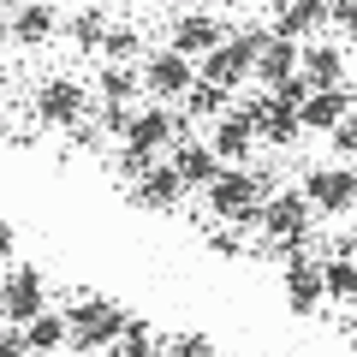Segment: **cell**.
<instances>
[{"label": "cell", "instance_id": "cell-1", "mask_svg": "<svg viewBox=\"0 0 357 357\" xmlns=\"http://www.w3.org/2000/svg\"><path fill=\"white\" fill-rule=\"evenodd\" d=\"M274 197V173H256V167H220L215 185H208V208L220 220H238V227H256L262 220V203Z\"/></svg>", "mask_w": 357, "mask_h": 357}, {"label": "cell", "instance_id": "cell-2", "mask_svg": "<svg viewBox=\"0 0 357 357\" xmlns=\"http://www.w3.org/2000/svg\"><path fill=\"white\" fill-rule=\"evenodd\" d=\"M126 310L114 304V298H96V292H84L72 310H66V328H72V351H84V357H96V351H107V345L126 333Z\"/></svg>", "mask_w": 357, "mask_h": 357}, {"label": "cell", "instance_id": "cell-3", "mask_svg": "<svg viewBox=\"0 0 357 357\" xmlns=\"http://www.w3.org/2000/svg\"><path fill=\"white\" fill-rule=\"evenodd\" d=\"M0 316H6V328H30L36 316H48V280L36 268H13L0 280Z\"/></svg>", "mask_w": 357, "mask_h": 357}, {"label": "cell", "instance_id": "cell-4", "mask_svg": "<svg viewBox=\"0 0 357 357\" xmlns=\"http://www.w3.org/2000/svg\"><path fill=\"white\" fill-rule=\"evenodd\" d=\"M227 36H232V30L220 24V13H208V6H191V13H178V18H173V54H185V60H203V54H215Z\"/></svg>", "mask_w": 357, "mask_h": 357}, {"label": "cell", "instance_id": "cell-5", "mask_svg": "<svg viewBox=\"0 0 357 357\" xmlns=\"http://www.w3.org/2000/svg\"><path fill=\"white\" fill-rule=\"evenodd\" d=\"M143 89H149L155 102H185V89L197 84V66L185 60V54H173V48H161V54H149L143 60Z\"/></svg>", "mask_w": 357, "mask_h": 357}, {"label": "cell", "instance_id": "cell-6", "mask_svg": "<svg viewBox=\"0 0 357 357\" xmlns=\"http://www.w3.org/2000/svg\"><path fill=\"white\" fill-rule=\"evenodd\" d=\"M304 197H310V208H321V215H345V208L357 203L351 167H310L304 173Z\"/></svg>", "mask_w": 357, "mask_h": 357}, {"label": "cell", "instance_id": "cell-7", "mask_svg": "<svg viewBox=\"0 0 357 357\" xmlns=\"http://www.w3.org/2000/svg\"><path fill=\"white\" fill-rule=\"evenodd\" d=\"M36 114L48 119V126H66V131H72L77 119L89 114V89L72 84V77H54V84L36 89Z\"/></svg>", "mask_w": 357, "mask_h": 357}, {"label": "cell", "instance_id": "cell-8", "mask_svg": "<svg viewBox=\"0 0 357 357\" xmlns=\"http://www.w3.org/2000/svg\"><path fill=\"white\" fill-rule=\"evenodd\" d=\"M208 149L220 155V167H250V155H256V126L238 114V107H227V114L215 119V137H208Z\"/></svg>", "mask_w": 357, "mask_h": 357}, {"label": "cell", "instance_id": "cell-9", "mask_svg": "<svg viewBox=\"0 0 357 357\" xmlns=\"http://www.w3.org/2000/svg\"><path fill=\"white\" fill-rule=\"evenodd\" d=\"M298 66H304V48H298V42L268 36L262 54H256V84H262V89H280L286 77H298Z\"/></svg>", "mask_w": 357, "mask_h": 357}, {"label": "cell", "instance_id": "cell-10", "mask_svg": "<svg viewBox=\"0 0 357 357\" xmlns=\"http://www.w3.org/2000/svg\"><path fill=\"white\" fill-rule=\"evenodd\" d=\"M178 197H185V178L173 173V161H155L149 173L131 185V203H137V208H173Z\"/></svg>", "mask_w": 357, "mask_h": 357}, {"label": "cell", "instance_id": "cell-11", "mask_svg": "<svg viewBox=\"0 0 357 357\" xmlns=\"http://www.w3.org/2000/svg\"><path fill=\"white\" fill-rule=\"evenodd\" d=\"M256 137L274 143V149H292V143L304 137V119H298V107H286L280 96H268V89H262V126H256Z\"/></svg>", "mask_w": 357, "mask_h": 357}, {"label": "cell", "instance_id": "cell-12", "mask_svg": "<svg viewBox=\"0 0 357 357\" xmlns=\"http://www.w3.org/2000/svg\"><path fill=\"white\" fill-rule=\"evenodd\" d=\"M351 107H357L351 89H310V102L298 107V119H304V131H333Z\"/></svg>", "mask_w": 357, "mask_h": 357}, {"label": "cell", "instance_id": "cell-13", "mask_svg": "<svg viewBox=\"0 0 357 357\" xmlns=\"http://www.w3.org/2000/svg\"><path fill=\"white\" fill-rule=\"evenodd\" d=\"M173 126H178V114H167V107H137L131 114V126H126V143L131 149H167L173 143Z\"/></svg>", "mask_w": 357, "mask_h": 357}, {"label": "cell", "instance_id": "cell-14", "mask_svg": "<svg viewBox=\"0 0 357 357\" xmlns=\"http://www.w3.org/2000/svg\"><path fill=\"white\" fill-rule=\"evenodd\" d=\"M298 72L310 77V89H345V48H333V42H316L310 48L304 42V66Z\"/></svg>", "mask_w": 357, "mask_h": 357}, {"label": "cell", "instance_id": "cell-15", "mask_svg": "<svg viewBox=\"0 0 357 357\" xmlns=\"http://www.w3.org/2000/svg\"><path fill=\"white\" fill-rule=\"evenodd\" d=\"M321 24H328V0H286V13H274V36L298 42V48H304V36L321 30Z\"/></svg>", "mask_w": 357, "mask_h": 357}, {"label": "cell", "instance_id": "cell-16", "mask_svg": "<svg viewBox=\"0 0 357 357\" xmlns=\"http://www.w3.org/2000/svg\"><path fill=\"white\" fill-rule=\"evenodd\" d=\"M54 30H60V18H54L48 0H24V6L13 13V42H18V48H42Z\"/></svg>", "mask_w": 357, "mask_h": 357}, {"label": "cell", "instance_id": "cell-17", "mask_svg": "<svg viewBox=\"0 0 357 357\" xmlns=\"http://www.w3.org/2000/svg\"><path fill=\"white\" fill-rule=\"evenodd\" d=\"M173 173L185 178V185H203V191H208L215 173H220V155L208 149V143H191V137H185V143L173 149Z\"/></svg>", "mask_w": 357, "mask_h": 357}, {"label": "cell", "instance_id": "cell-18", "mask_svg": "<svg viewBox=\"0 0 357 357\" xmlns=\"http://www.w3.org/2000/svg\"><path fill=\"white\" fill-rule=\"evenodd\" d=\"M286 298H292V310L304 316V310H316L321 298V262H310V256H298V262H286Z\"/></svg>", "mask_w": 357, "mask_h": 357}, {"label": "cell", "instance_id": "cell-19", "mask_svg": "<svg viewBox=\"0 0 357 357\" xmlns=\"http://www.w3.org/2000/svg\"><path fill=\"white\" fill-rule=\"evenodd\" d=\"M66 340H72V328H66L60 310H48V316H36V321L24 328V351H30V357H54Z\"/></svg>", "mask_w": 357, "mask_h": 357}, {"label": "cell", "instance_id": "cell-20", "mask_svg": "<svg viewBox=\"0 0 357 357\" xmlns=\"http://www.w3.org/2000/svg\"><path fill=\"white\" fill-rule=\"evenodd\" d=\"M66 36H72L77 54H102V42H107V13H102V6H84V13H72Z\"/></svg>", "mask_w": 357, "mask_h": 357}, {"label": "cell", "instance_id": "cell-21", "mask_svg": "<svg viewBox=\"0 0 357 357\" xmlns=\"http://www.w3.org/2000/svg\"><path fill=\"white\" fill-rule=\"evenodd\" d=\"M143 89V77L131 72V66H102V77H96V96H102V107H131V96Z\"/></svg>", "mask_w": 357, "mask_h": 357}, {"label": "cell", "instance_id": "cell-22", "mask_svg": "<svg viewBox=\"0 0 357 357\" xmlns=\"http://www.w3.org/2000/svg\"><path fill=\"white\" fill-rule=\"evenodd\" d=\"M321 292L340 298V304H351V298H357V256H351V250L321 262Z\"/></svg>", "mask_w": 357, "mask_h": 357}, {"label": "cell", "instance_id": "cell-23", "mask_svg": "<svg viewBox=\"0 0 357 357\" xmlns=\"http://www.w3.org/2000/svg\"><path fill=\"white\" fill-rule=\"evenodd\" d=\"M185 107H191L197 119H208V126H215V119L232 107V89H220V84H203V77H197V84L185 89Z\"/></svg>", "mask_w": 357, "mask_h": 357}, {"label": "cell", "instance_id": "cell-24", "mask_svg": "<svg viewBox=\"0 0 357 357\" xmlns=\"http://www.w3.org/2000/svg\"><path fill=\"white\" fill-rule=\"evenodd\" d=\"M143 54V36L131 24H107V42H102V60L107 66H126V60H137Z\"/></svg>", "mask_w": 357, "mask_h": 357}, {"label": "cell", "instance_id": "cell-25", "mask_svg": "<svg viewBox=\"0 0 357 357\" xmlns=\"http://www.w3.org/2000/svg\"><path fill=\"white\" fill-rule=\"evenodd\" d=\"M328 143H333V155H357V107L328 131Z\"/></svg>", "mask_w": 357, "mask_h": 357}, {"label": "cell", "instance_id": "cell-26", "mask_svg": "<svg viewBox=\"0 0 357 357\" xmlns=\"http://www.w3.org/2000/svg\"><path fill=\"white\" fill-rule=\"evenodd\" d=\"M149 167H155V155H149V149H131V143H126V149H119V173H126L131 185H137V178L149 173Z\"/></svg>", "mask_w": 357, "mask_h": 357}, {"label": "cell", "instance_id": "cell-27", "mask_svg": "<svg viewBox=\"0 0 357 357\" xmlns=\"http://www.w3.org/2000/svg\"><path fill=\"white\" fill-rule=\"evenodd\" d=\"M167 357H215V345L203 333H185V340H167Z\"/></svg>", "mask_w": 357, "mask_h": 357}, {"label": "cell", "instance_id": "cell-28", "mask_svg": "<svg viewBox=\"0 0 357 357\" xmlns=\"http://www.w3.org/2000/svg\"><path fill=\"white\" fill-rule=\"evenodd\" d=\"M268 96H280V102H286V107H304V102H310V77H304V72H298V77H286V84H280V89H268Z\"/></svg>", "mask_w": 357, "mask_h": 357}, {"label": "cell", "instance_id": "cell-29", "mask_svg": "<svg viewBox=\"0 0 357 357\" xmlns=\"http://www.w3.org/2000/svg\"><path fill=\"white\" fill-rule=\"evenodd\" d=\"M0 357H30L24 351V328H0Z\"/></svg>", "mask_w": 357, "mask_h": 357}, {"label": "cell", "instance_id": "cell-30", "mask_svg": "<svg viewBox=\"0 0 357 357\" xmlns=\"http://www.w3.org/2000/svg\"><path fill=\"white\" fill-rule=\"evenodd\" d=\"M328 18H333V24H351V18H357V0H328Z\"/></svg>", "mask_w": 357, "mask_h": 357}, {"label": "cell", "instance_id": "cell-31", "mask_svg": "<svg viewBox=\"0 0 357 357\" xmlns=\"http://www.w3.org/2000/svg\"><path fill=\"white\" fill-rule=\"evenodd\" d=\"M197 6H208V13H215V6L220 13H238V6H250V0H197Z\"/></svg>", "mask_w": 357, "mask_h": 357}, {"label": "cell", "instance_id": "cell-32", "mask_svg": "<svg viewBox=\"0 0 357 357\" xmlns=\"http://www.w3.org/2000/svg\"><path fill=\"white\" fill-rule=\"evenodd\" d=\"M13 244H18V238H13V227H6V220H0V262H6V256H13Z\"/></svg>", "mask_w": 357, "mask_h": 357}, {"label": "cell", "instance_id": "cell-33", "mask_svg": "<svg viewBox=\"0 0 357 357\" xmlns=\"http://www.w3.org/2000/svg\"><path fill=\"white\" fill-rule=\"evenodd\" d=\"M250 6H262V13H286V0H250Z\"/></svg>", "mask_w": 357, "mask_h": 357}, {"label": "cell", "instance_id": "cell-34", "mask_svg": "<svg viewBox=\"0 0 357 357\" xmlns=\"http://www.w3.org/2000/svg\"><path fill=\"white\" fill-rule=\"evenodd\" d=\"M345 42H351V48H357V18H351V24H345Z\"/></svg>", "mask_w": 357, "mask_h": 357}, {"label": "cell", "instance_id": "cell-35", "mask_svg": "<svg viewBox=\"0 0 357 357\" xmlns=\"http://www.w3.org/2000/svg\"><path fill=\"white\" fill-rule=\"evenodd\" d=\"M345 250H351V256H357V238H351V244H345Z\"/></svg>", "mask_w": 357, "mask_h": 357}, {"label": "cell", "instance_id": "cell-36", "mask_svg": "<svg viewBox=\"0 0 357 357\" xmlns=\"http://www.w3.org/2000/svg\"><path fill=\"white\" fill-rule=\"evenodd\" d=\"M119 6H137V0H119Z\"/></svg>", "mask_w": 357, "mask_h": 357}, {"label": "cell", "instance_id": "cell-37", "mask_svg": "<svg viewBox=\"0 0 357 357\" xmlns=\"http://www.w3.org/2000/svg\"><path fill=\"white\" fill-rule=\"evenodd\" d=\"M351 178H357V167H351Z\"/></svg>", "mask_w": 357, "mask_h": 357}, {"label": "cell", "instance_id": "cell-38", "mask_svg": "<svg viewBox=\"0 0 357 357\" xmlns=\"http://www.w3.org/2000/svg\"><path fill=\"white\" fill-rule=\"evenodd\" d=\"M72 357H84V351H72Z\"/></svg>", "mask_w": 357, "mask_h": 357}, {"label": "cell", "instance_id": "cell-39", "mask_svg": "<svg viewBox=\"0 0 357 357\" xmlns=\"http://www.w3.org/2000/svg\"><path fill=\"white\" fill-rule=\"evenodd\" d=\"M351 96H357V89H351Z\"/></svg>", "mask_w": 357, "mask_h": 357}]
</instances>
